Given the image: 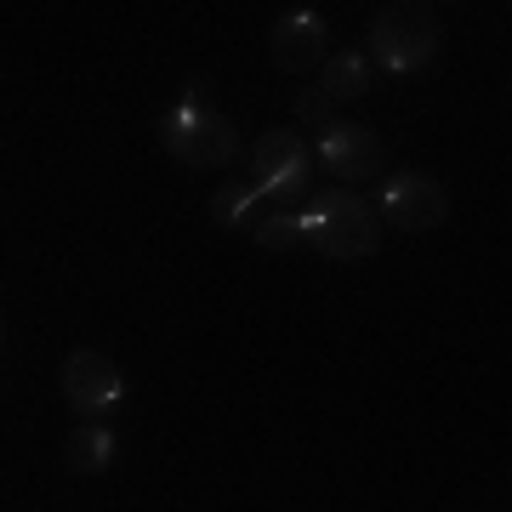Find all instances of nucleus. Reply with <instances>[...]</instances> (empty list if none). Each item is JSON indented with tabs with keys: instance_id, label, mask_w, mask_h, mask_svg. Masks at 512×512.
<instances>
[{
	"instance_id": "nucleus-1",
	"label": "nucleus",
	"mask_w": 512,
	"mask_h": 512,
	"mask_svg": "<svg viewBox=\"0 0 512 512\" xmlns=\"http://www.w3.org/2000/svg\"><path fill=\"white\" fill-rule=\"evenodd\" d=\"M296 217H302V239L319 245V256H330V262H359V256H376V245H382L376 205H365L359 194H342V188L308 194Z\"/></svg>"
},
{
	"instance_id": "nucleus-2",
	"label": "nucleus",
	"mask_w": 512,
	"mask_h": 512,
	"mask_svg": "<svg viewBox=\"0 0 512 512\" xmlns=\"http://www.w3.org/2000/svg\"><path fill=\"white\" fill-rule=\"evenodd\" d=\"M200 92H205V80H194V92H183V103L160 120V143L171 148V160L217 171V165L239 160V131H234V120H222Z\"/></svg>"
},
{
	"instance_id": "nucleus-3",
	"label": "nucleus",
	"mask_w": 512,
	"mask_h": 512,
	"mask_svg": "<svg viewBox=\"0 0 512 512\" xmlns=\"http://www.w3.org/2000/svg\"><path fill=\"white\" fill-rule=\"evenodd\" d=\"M444 46V23L433 6H382L370 18V57L387 74H416L427 69Z\"/></svg>"
},
{
	"instance_id": "nucleus-4",
	"label": "nucleus",
	"mask_w": 512,
	"mask_h": 512,
	"mask_svg": "<svg viewBox=\"0 0 512 512\" xmlns=\"http://www.w3.org/2000/svg\"><path fill=\"white\" fill-rule=\"evenodd\" d=\"M313 177V148L302 143V131L279 126L262 131V143L251 148V188L268 205H279V194H308Z\"/></svg>"
},
{
	"instance_id": "nucleus-5",
	"label": "nucleus",
	"mask_w": 512,
	"mask_h": 512,
	"mask_svg": "<svg viewBox=\"0 0 512 512\" xmlns=\"http://www.w3.org/2000/svg\"><path fill=\"white\" fill-rule=\"evenodd\" d=\"M376 217H387L393 228L404 234H433L450 222V194H444L439 177H427V171H399V177H387L382 194H376Z\"/></svg>"
},
{
	"instance_id": "nucleus-6",
	"label": "nucleus",
	"mask_w": 512,
	"mask_h": 512,
	"mask_svg": "<svg viewBox=\"0 0 512 512\" xmlns=\"http://www.w3.org/2000/svg\"><path fill=\"white\" fill-rule=\"evenodd\" d=\"M63 399L74 404L80 421H103L126 404V376H120V365H114L109 353L74 348L63 359Z\"/></svg>"
},
{
	"instance_id": "nucleus-7",
	"label": "nucleus",
	"mask_w": 512,
	"mask_h": 512,
	"mask_svg": "<svg viewBox=\"0 0 512 512\" xmlns=\"http://www.w3.org/2000/svg\"><path fill=\"white\" fill-rule=\"evenodd\" d=\"M319 165L336 171L342 183L376 177V171H382V137H376L365 120H330V126L319 131Z\"/></svg>"
},
{
	"instance_id": "nucleus-8",
	"label": "nucleus",
	"mask_w": 512,
	"mask_h": 512,
	"mask_svg": "<svg viewBox=\"0 0 512 512\" xmlns=\"http://www.w3.org/2000/svg\"><path fill=\"white\" fill-rule=\"evenodd\" d=\"M268 46H274L279 69H313V63L330 57V29H325V18H319L313 6H291V12L274 23Z\"/></svg>"
},
{
	"instance_id": "nucleus-9",
	"label": "nucleus",
	"mask_w": 512,
	"mask_h": 512,
	"mask_svg": "<svg viewBox=\"0 0 512 512\" xmlns=\"http://www.w3.org/2000/svg\"><path fill=\"white\" fill-rule=\"evenodd\" d=\"M365 86H370V57L365 52H336V57H325V63H319V86H313V92L336 109V103L365 97Z\"/></svg>"
},
{
	"instance_id": "nucleus-10",
	"label": "nucleus",
	"mask_w": 512,
	"mask_h": 512,
	"mask_svg": "<svg viewBox=\"0 0 512 512\" xmlns=\"http://www.w3.org/2000/svg\"><path fill=\"white\" fill-rule=\"evenodd\" d=\"M69 467L74 473H109L114 467V427L109 421H80L69 433Z\"/></svg>"
},
{
	"instance_id": "nucleus-11",
	"label": "nucleus",
	"mask_w": 512,
	"mask_h": 512,
	"mask_svg": "<svg viewBox=\"0 0 512 512\" xmlns=\"http://www.w3.org/2000/svg\"><path fill=\"white\" fill-rule=\"evenodd\" d=\"M245 234L256 239V245H268V251H285V245H296L302 239V217L296 211H285V205H256V217L245 222Z\"/></svg>"
},
{
	"instance_id": "nucleus-12",
	"label": "nucleus",
	"mask_w": 512,
	"mask_h": 512,
	"mask_svg": "<svg viewBox=\"0 0 512 512\" xmlns=\"http://www.w3.org/2000/svg\"><path fill=\"white\" fill-rule=\"evenodd\" d=\"M256 205H262V194H256L251 183H228L211 194V222H222V228H245V222L256 217Z\"/></svg>"
},
{
	"instance_id": "nucleus-13",
	"label": "nucleus",
	"mask_w": 512,
	"mask_h": 512,
	"mask_svg": "<svg viewBox=\"0 0 512 512\" xmlns=\"http://www.w3.org/2000/svg\"><path fill=\"white\" fill-rule=\"evenodd\" d=\"M296 120H302V126H319V131H325V126H330V103H325L319 92H308L302 103H296Z\"/></svg>"
}]
</instances>
